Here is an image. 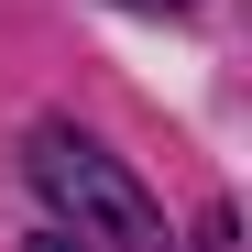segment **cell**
<instances>
[{"instance_id": "3957f363", "label": "cell", "mask_w": 252, "mask_h": 252, "mask_svg": "<svg viewBox=\"0 0 252 252\" xmlns=\"http://www.w3.org/2000/svg\"><path fill=\"white\" fill-rule=\"evenodd\" d=\"M132 11H197V0H132Z\"/></svg>"}, {"instance_id": "6da1fadb", "label": "cell", "mask_w": 252, "mask_h": 252, "mask_svg": "<svg viewBox=\"0 0 252 252\" xmlns=\"http://www.w3.org/2000/svg\"><path fill=\"white\" fill-rule=\"evenodd\" d=\"M33 187H44L55 230H77L88 252H164V220H154V197L132 187V164L99 154L88 132H66V121L33 132Z\"/></svg>"}, {"instance_id": "7a4b0ae2", "label": "cell", "mask_w": 252, "mask_h": 252, "mask_svg": "<svg viewBox=\"0 0 252 252\" xmlns=\"http://www.w3.org/2000/svg\"><path fill=\"white\" fill-rule=\"evenodd\" d=\"M33 252H88V241H77V230H33Z\"/></svg>"}]
</instances>
